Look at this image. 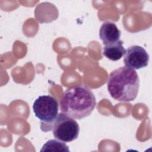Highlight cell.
<instances>
[{
	"instance_id": "3",
	"label": "cell",
	"mask_w": 152,
	"mask_h": 152,
	"mask_svg": "<svg viewBox=\"0 0 152 152\" xmlns=\"http://www.w3.org/2000/svg\"><path fill=\"white\" fill-rule=\"evenodd\" d=\"M58 103L50 95L39 96L33 104V111L35 116L41 122L40 128L42 131L45 128L46 131H50L55 120L58 115Z\"/></svg>"
},
{
	"instance_id": "8",
	"label": "cell",
	"mask_w": 152,
	"mask_h": 152,
	"mask_svg": "<svg viewBox=\"0 0 152 152\" xmlns=\"http://www.w3.org/2000/svg\"><path fill=\"white\" fill-rule=\"evenodd\" d=\"M40 151H69L68 146L56 140H50L42 147Z\"/></svg>"
},
{
	"instance_id": "4",
	"label": "cell",
	"mask_w": 152,
	"mask_h": 152,
	"mask_svg": "<svg viewBox=\"0 0 152 152\" xmlns=\"http://www.w3.org/2000/svg\"><path fill=\"white\" fill-rule=\"evenodd\" d=\"M52 129L55 138L68 142L78 138L80 126L74 118L64 113H60L54 121Z\"/></svg>"
},
{
	"instance_id": "5",
	"label": "cell",
	"mask_w": 152,
	"mask_h": 152,
	"mask_svg": "<svg viewBox=\"0 0 152 152\" xmlns=\"http://www.w3.org/2000/svg\"><path fill=\"white\" fill-rule=\"evenodd\" d=\"M149 61V55L141 46L134 45L126 50L124 59L126 67L139 69L147 66Z\"/></svg>"
},
{
	"instance_id": "2",
	"label": "cell",
	"mask_w": 152,
	"mask_h": 152,
	"mask_svg": "<svg viewBox=\"0 0 152 152\" xmlns=\"http://www.w3.org/2000/svg\"><path fill=\"white\" fill-rule=\"evenodd\" d=\"M107 85L112 98L120 102H130L137 96L140 79L134 69L122 66L110 72Z\"/></svg>"
},
{
	"instance_id": "7",
	"label": "cell",
	"mask_w": 152,
	"mask_h": 152,
	"mask_svg": "<svg viewBox=\"0 0 152 152\" xmlns=\"http://www.w3.org/2000/svg\"><path fill=\"white\" fill-rule=\"evenodd\" d=\"M125 53L126 49L123 46V42L121 40H119L115 43L105 45L103 49V55L113 61L121 59Z\"/></svg>"
},
{
	"instance_id": "6",
	"label": "cell",
	"mask_w": 152,
	"mask_h": 152,
	"mask_svg": "<svg viewBox=\"0 0 152 152\" xmlns=\"http://www.w3.org/2000/svg\"><path fill=\"white\" fill-rule=\"evenodd\" d=\"M121 31L116 25L110 21H105L101 26L99 30V37L104 45H108L120 40Z\"/></svg>"
},
{
	"instance_id": "1",
	"label": "cell",
	"mask_w": 152,
	"mask_h": 152,
	"mask_svg": "<svg viewBox=\"0 0 152 152\" xmlns=\"http://www.w3.org/2000/svg\"><path fill=\"white\" fill-rule=\"evenodd\" d=\"M96 104L93 93L83 85L69 87L64 92L60 100L62 113L76 119H81L89 116Z\"/></svg>"
}]
</instances>
